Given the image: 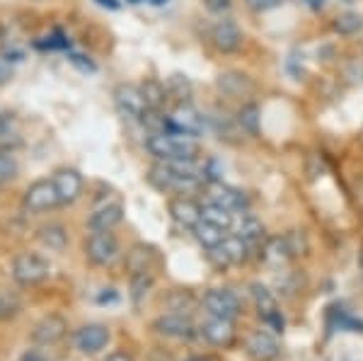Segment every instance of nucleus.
<instances>
[{
  "label": "nucleus",
  "mask_w": 363,
  "mask_h": 361,
  "mask_svg": "<svg viewBox=\"0 0 363 361\" xmlns=\"http://www.w3.org/2000/svg\"><path fill=\"white\" fill-rule=\"evenodd\" d=\"M286 243H289L291 257H301V255H308V250H310L306 231H298V228L289 231V233H286Z\"/></svg>",
  "instance_id": "obj_34"
},
{
  "label": "nucleus",
  "mask_w": 363,
  "mask_h": 361,
  "mask_svg": "<svg viewBox=\"0 0 363 361\" xmlns=\"http://www.w3.org/2000/svg\"><path fill=\"white\" fill-rule=\"evenodd\" d=\"M56 206H61V199H58L54 179H37L29 184L25 196H22V209L27 213H44Z\"/></svg>",
  "instance_id": "obj_4"
},
{
  "label": "nucleus",
  "mask_w": 363,
  "mask_h": 361,
  "mask_svg": "<svg viewBox=\"0 0 363 361\" xmlns=\"http://www.w3.org/2000/svg\"><path fill=\"white\" fill-rule=\"evenodd\" d=\"M124 221V206L121 204H104L99 206L90 218H87V228L90 231H112Z\"/></svg>",
  "instance_id": "obj_20"
},
{
  "label": "nucleus",
  "mask_w": 363,
  "mask_h": 361,
  "mask_svg": "<svg viewBox=\"0 0 363 361\" xmlns=\"http://www.w3.org/2000/svg\"><path fill=\"white\" fill-rule=\"evenodd\" d=\"M250 294H252V299H255L259 318L264 320L269 328H274V333H284V316H281L279 304L272 291H269L264 284L255 282V284H250Z\"/></svg>",
  "instance_id": "obj_6"
},
{
  "label": "nucleus",
  "mask_w": 363,
  "mask_h": 361,
  "mask_svg": "<svg viewBox=\"0 0 363 361\" xmlns=\"http://www.w3.org/2000/svg\"><path fill=\"white\" fill-rule=\"evenodd\" d=\"M167 211L174 223H179L182 228H194L199 221H201V204H196L189 196H174V199H169Z\"/></svg>",
  "instance_id": "obj_15"
},
{
  "label": "nucleus",
  "mask_w": 363,
  "mask_h": 361,
  "mask_svg": "<svg viewBox=\"0 0 363 361\" xmlns=\"http://www.w3.org/2000/svg\"><path fill=\"white\" fill-rule=\"evenodd\" d=\"M13 131H15V116L10 112H3V114H0V138L10 136Z\"/></svg>",
  "instance_id": "obj_40"
},
{
  "label": "nucleus",
  "mask_w": 363,
  "mask_h": 361,
  "mask_svg": "<svg viewBox=\"0 0 363 361\" xmlns=\"http://www.w3.org/2000/svg\"><path fill=\"white\" fill-rule=\"evenodd\" d=\"M167 119H169V131L182 133V136L199 138L208 126V119L191 102H177V107L167 114Z\"/></svg>",
  "instance_id": "obj_3"
},
{
  "label": "nucleus",
  "mask_w": 363,
  "mask_h": 361,
  "mask_svg": "<svg viewBox=\"0 0 363 361\" xmlns=\"http://www.w3.org/2000/svg\"><path fill=\"white\" fill-rule=\"evenodd\" d=\"M140 92H143L148 109H160L162 112V107H165L167 100H169L167 85L160 83L157 78H145L143 83H140Z\"/></svg>",
  "instance_id": "obj_23"
},
{
  "label": "nucleus",
  "mask_w": 363,
  "mask_h": 361,
  "mask_svg": "<svg viewBox=\"0 0 363 361\" xmlns=\"http://www.w3.org/2000/svg\"><path fill=\"white\" fill-rule=\"evenodd\" d=\"M153 330L157 335L174 337V340H186V337L194 335V325H191L189 316H177V313L160 316L153 323Z\"/></svg>",
  "instance_id": "obj_16"
},
{
  "label": "nucleus",
  "mask_w": 363,
  "mask_h": 361,
  "mask_svg": "<svg viewBox=\"0 0 363 361\" xmlns=\"http://www.w3.org/2000/svg\"><path fill=\"white\" fill-rule=\"evenodd\" d=\"M167 92L169 97H174L177 102H191V95H194V85L186 78L184 73H172L167 78Z\"/></svg>",
  "instance_id": "obj_31"
},
{
  "label": "nucleus",
  "mask_w": 363,
  "mask_h": 361,
  "mask_svg": "<svg viewBox=\"0 0 363 361\" xmlns=\"http://www.w3.org/2000/svg\"><path fill=\"white\" fill-rule=\"evenodd\" d=\"M203 308H206L208 316L213 318H225V320H235L242 311L240 299L233 294L230 289H211L203 294Z\"/></svg>",
  "instance_id": "obj_7"
},
{
  "label": "nucleus",
  "mask_w": 363,
  "mask_h": 361,
  "mask_svg": "<svg viewBox=\"0 0 363 361\" xmlns=\"http://www.w3.org/2000/svg\"><path fill=\"white\" fill-rule=\"evenodd\" d=\"M153 287V277H150V272H140V274H131V299L138 301L143 299L145 294L150 291Z\"/></svg>",
  "instance_id": "obj_35"
},
{
  "label": "nucleus",
  "mask_w": 363,
  "mask_h": 361,
  "mask_svg": "<svg viewBox=\"0 0 363 361\" xmlns=\"http://www.w3.org/2000/svg\"><path fill=\"white\" fill-rule=\"evenodd\" d=\"M216 87H218L225 97H233V100H250L257 92L255 78H250V75L242 71H223L216 78Z\"/></svg>",
  "instance_id": "obj_8"
},
{
  "label": "nucleus",
  "mask_w": 363,
  "mask_h": 361,
  "mask_svg": "<svg viewBox=\"0 0 363 361\" xmlns=\"http://www.w3.org/2000/svg\"><path fill=\"white\" fill-rule=\"evenodd\" d=\"M153 262H155V250L150 245H145V243H138V245H133L126 252V270L131 272V274L150 272Z\"/></svg>",
  "instance_id": "obj_21"
},
{
  "label": "nucleus",
  "mask_w": 363,
  "mask_h": 361,
  "mask_svg": "<svg viewBox=\"0 0 363 361\" xmlns=\"http://www.w3.org/2000/svg\"><path fill=\"white\" fill-rule=\"evenodd\" d=\"M119 240L112 231H92V235L85 240V257L97 267H107L119 257Z\"/></svg>",
  "instance_id": "obj_5"
},
{
  "label": "nucleus",
  "mask_w": 363,
  "mask_h": 361,
  "mask_svg": "<svg viewBox=\"0 0 363 361\" xmlns=\"http://www.w3.org/2000/svg\"><path fill=\"white\" fill-rule=\"evenodd\" d=\"M201 335L213 347H230L235 342V325H233V320L211 316L208 323H203Z\"/></svg>",
  "instance_id": "obj_18"
},
{
  "label": "nucleus",
  "mask_w": 363,
  "mask_h": 361,
  "mask_svg": "<svg viewBox=\"0 0 363 361\" xmlns=\"http://www.w3.org/2000/svg\"><path fill=\"white\" fill-rule=\"evenodd\" d=\"M211 39H213V46L218 51H223V54H235L245 42V34H242V29L238 27V22L220 20L218 25L213 27V32H211Z\"/></svg>",
  "instance_id": "obj_12"
},
{
  "label": "nucleus",
  "mask_w": 363,
  "mask_h": 361,
  "mask_svg": "<svg viewBox=\"0 0 363 361\" xmlns=\"http://www.w3.org/2000/svg\"><path fill=\"white\" fill-rule=\"evenodd\" d=\"M114 102L119 107V112L131 121H140V116L145 114L148 104H145V97L140 92V85H131L124 83L114 90Z\"/></svg>",
  "instance_id": "obj_9"
},
{
  "label": "nucleus",
  "mask_w": 363,
  "mask_h": 361,
  "mask_svg": "<svg viewBox=\"0 0 363 361\" xmlns=\"http://www.w3.org/2000/svg\"><path fill=\"white\" fill-rule=\"evenodd\" d=\"M189 361H208V359H203V357H194V359H189Z\"/></svg>",
  "instance_id": "obj_49"
},
{
  "label": "nucleus",
  "mask_w": 363,
  "mask_h": 361,
  "mask_svg": "<svg viewBox=\"0 0 363 361\" xmlns=\"http://www.w3.org/2000/svg\"><path fill=\"white\" fill-rule=\"evenodd\" d=\"M145 148L160 162H179V160H196L201 155V145L194 136H182V133H150L145 138Z\"/></svg>",
  "instance_id": "obj_1"
},
{
  "label": "nucleus",
  "mask_w": 363,
  "mask_h": 361,
  "mask_svg": "<svg viewBox=\"0 0 363 361\" xmlns=\"http://www.w3.org/2000/svg\"><path fill=\"white\" fill-rule=\"evenodd\" d=\"M284 0H247V8L252 13H267L272 8H279Z\"/></svg>",
  "instance_id": "obj_38"
},
{
  "label": "nucleus",
  "mask_w": 363,
  "mask_h": 361,
  "mask_svg": "<svg viewBox=\"0 0 363 361\" xmlns=\"http://www.w3.org/2000/svg\"><path fill=\"white\" fill-rule=\"evenodd\" d=\"M83 58H85V56H78V54H73V56H70V61H73L75 66H80V68H83V71H95V66H92L90 61H83Z\"/></svg>",
  "instance_id": "obj_43"
},
{
  "label": "nucleus",
  "mask_w": 363,
  "mask_h": 361,
  "mask_svg": "<svg viewBox=\"0 0 363 361\" xmlns=\"http://www.w3.org/2000/svg\"><path fill=\"white\" fill-rule=\"evenodd\" d=\"M203 5H206L211 13H225V10H230L233 0H203Z\"/></svg>",
  "instance_id": "obj_41"
},
{
  "label": "nucleus",
  "mask_w": 363,
  "mask_h": 361,
  "mask_svg": "<svg viewBox=\"0 0 363 361\" xmlns=\"http://www.w3.org/2000/svg\"><path fill=\"white\" fill-rule=\"evenodd\" d=\"M17 311H20V301L10 294H0V320L15 316Z\"/></svg>",
  "instance_id": "obj_37"
},
{
  "label": "nucleus",
  "mask_w": 363,
  "mask_h": 361,
  "mask_svg": "<svg viewBox=\"0 0 363 361\" xmlns=\"http://www.w3.org/2000/svg\"><path fill=\"white\" fill-rule=\"evenodd\" d=\"M262 260L269 262V265H284V262H289L291 250L289 243H286V235L267 238L264 245H262Z\"/></svg>",
  "instance_id": "obj_25"
},
{
  "label": "nucleus",
  "mask_w": 363,
  "mask_h": 361,
  "mask_svg": "<svg viewBox=\"0 0 363 361\" xmlns=\"http://www.w3.org/2000/svg\"><path fill=\"white\" fill-rule=\"evenodd\" d=\"M150 3H153V5H165L167 0H150Z\"/></svg>",
  "instance_id": "obj_48"
},
{
  "label": "nucleus",
  "mask_w": 363,
  "mask_h": 361,
  "mask_svg": "<svg viewBox=\"0 0 363 361\" xmlns=\"http://www.w3.org/2000/svg\"><path fill=\"white\" fill-rule=\"evenodd\" d=\"M208 119V126L216 131V136L220 138V141L225 143H240V138H242V129H240L238 119L235 116H228L225 112H213L211 116H206Z\"/></svg>",
  "instance_id": "obj_19"
},
{
  "label": "nucleus",
  "mask_w": 363,
  "mask_h": 361,
  "mask_svg": "<svg viewBox=\"0 0 363 361\" xmlns=\"http://www.w3.org/2000/svg\"><path fill=\"white\" fill-rule=\"evenodd\" d=\"M104 361H133V359L128 357V354H124V352H114V354H109Z\"/></svg>",
  "instance_id": "obj_45"
},
{
  "label": "nucleus",
  "mask_w": 363,
  "mask_h": 361,
  "mask_svg": "<svg viewBox=\"0 0 363 361\" xmlns=\"http://www.w3.org/2000/svg\"><path fill=\"white\" fill-rule=\"evenodd\" d=\"M191 231H194V238L199 240V245H203L206 250H216L220 243L225 240V231L218 228V226H213V223H208V221H203V218L199 221Z\"/></svg>",
  "instance_id": "obj_27"
},
{
  "label": "nucleus",
  "mask_w": 363,
  "mask_h": 361,
  "mask_svg": "<svg viewBox=\"0 0 363 361\" xmlns=\"http://www.w3.org/2000/svg\"><path fill=\"white\" fill-rule=\"evenodd\" d=\"M213 201L223 204V206L230 209V211H247V206H250V199H247V194H245L242 189L228 187V184H223V182L216 184Z\"/></svg>",
  "instance_id": "obj_22"
},
{
  "label": "nucleus",
  "mask_w": 363,
  "mask_h": 361,
  "mask_svg": "<svg viewBox=\"0 0 363 361\" xmlns=\"http://www.w3.org/2000/svg\"><path fill=\"white\" fill-rule=\"evenodd\" d=\"M165 306H167V311L177 313V316H189V313L196 311L199 301L189 289H174L167 294Z\"/></svg>",
  "instance_id": "obj_24"
},
{
  "label": "nucleus",
  "mask_w": 363,
  "mask_h": 361,
  "mask_svg": "<svg viewBox=\"0 0 363 361\" xmlns=\"http://www.w3.org/2000/svg\"><path fill=\"white\" fill-rule=\"evenodd\" d=\"M0 39H3V29H0Z\"/></svg>",
  "instance_id": "obj_51"
},
{
  "label": "nucleus",
  "mask_w": 363,
  "mask_h": 361,
  "mask_svg": "<svg viewBox=\"0 0 363 361\" xmlns=\"http://www.w3.org/2000/svg\"><path fill=\"white\" fill-rule=\"evenodd\" d=\"M238 235L242 238L245 243L252 248V245H259V243H264L267 240V235H264V223H262L257 216H252V213L245 211V216L242 221H240V226H238Z\"/></svg>",
  "instance_id": "obj_26"
},
{
  "label": "nucleus",
  "mask_w": 363,
  "mask_h": 361,
  "mask_svg": "<svg viewBox=\"0 0 363 361\" xmlns=\"http://www.w3.org/2000/svg\"><path fill=\"white\" fill-rule=\"evenodd\" d=\"M22 361H46V357H42L39 352H27L25 357H22Z\"/></svg>",
  "instance_id": "obj_46"
},
{
  "label": "nucleus",
  "mask_w": 363,
  "mask_h": 361,
  "mask_svg": "<svg viewBox=\"0 0 363 361\" xmlns=\"http://www.w3.org/2000/svg\"><path fill=\"white\" fill-rule=\"evenodd\" d=\"M17 170H20V165H17L15 153L10 148H3L0 150V187L13 182L17 177Z\"/></svg>",
  "instance_id": "obj_33"
},
{
  "label": "nucleus",
  "mask_w": 363,
  "mask_h": 361,
  "mask_svg": "<svg viewBox=\"0 0 363 361\" xmlns=\"http://www.w3.org/2000/svg\"><path fill=\"white\" fill-rule=\"evenodd\" d=\"M128 3H133V5H136V3H143V0H128Z\"/></svg>",
  "instance_id": "obj_50"
},
{
  "label": "nucleus",
  "mask_w": 363,
  "mask_h": 361,
  "mask_svg": "<svg viewBox=\"0 0 363 361\" xmlns=\"http://www.w3.org/2000/svg\"><path fill=\"white\" fill-rule=\"evenodd\" d=\"M37 238L44 248L54 250V252H61V250H66V245H68V233L63 226H58V223L42 226L37 233Z\"/></svg>",
  "instance_id": "obj_28"
},
{
  "label": "nucleus",
  "mask_w": 363,
  "mask_h": 361,
  "mask_svg": "<svg viewBox=\"0 0 363 361\" xmlns=\"http://www.w3.org/2000/svg\"><path fill=\"white\" fill-rule=\"evenodd\" d=\"M97 5H102V8H107V10H119L121 8L119 0H97Z\"/></svg>",
  "instance_id": "obj_44"
},
{
  "label": "nucleus",
  "mask_w": 363,
  "mask_h": 361,
  "mask_svg": "<svg viewBox=\"0 0 363 361\" xmlns=\"http://www.w3.org/2000/svg\"><path fill=\"white\" fill-rule=\"evenodd\" d=\"M66 330H68V323L63 320L61 316H46L39 320L37 325H34L32 330V342H37V345H56L58 340H63L66 337Z\"/></svg>",
  "instance_id": "obj_14"
},
{
  "label": "nucleus",
  "mask_w": 363,
  "mask_h": 361,
  "mask_svg": "<svg viewBox=\"0 0 363 361\" xmlns=\"http://www.w3.org/2000/svg\"><path fill=\"white\" fill-rule=\"evenodd\" d=\"M306 5H308V8H313V10H322V8H325V0H306Z\"/></svg>",
  "instance_id": "obj_47"
},
{
  "label": "nucleus",
  "mask_w": 363,
  "mask_h": 361,
  "mask_svg": "<svg viewBox=\"0 0 363 361\" xmlns=\"http://www.w3.org/2000/svg\"><path fill=\"white\" fill-rule=\"evenodd\" d=\"M51 265L37 252H20L13 260V279L20 287H37L49 279Z\"/></svg>",
  "instance_id": "obj_2"
},
{
  "label": "nucleus",
  "mask_w": 363,
  "mask_h": 361,
  "mask_svg": "<svg viewBox=\"0 0 363 361\" xmlns=\"http://www.w3.org/2000/svg\"><path fill=\"white\" fill-rule=\"evenodd\" d=\"M10 78H13V68H10V63L0 61V85H5Z\"/></svg>",
  "instance_id": "obj_42"
},
{
  "label": "nucleus",
  "mask_w": 363,
  "mask_h": 361,
  "mask_svg": "<svg viewBox=\"0 0 363 361\" xmlns=\"http://www.w3.org/2000/svg\"><path fill=\"white\" fill-rule=\"evenodd\" d=\"M325 170H327V167H325V160H322L318 153L310 155V158H308V174H310V177H313V179H315V177H320V174H325Z\"/></svg>",
  "instance_id": "obj_39"
},
{
  "label": "nucleus",
  "mask_w": 363,
  "mask_h": 361,
  "mask_svg": "<svg viewBox=\"0 0 363 361\" xmlns=\"http://www.w3.org/2000/svg\"><path fill=\"white\" fill-rule=\"evenodd\" d=\"M51 179H54V184H56L61 206L78 201V196L83 194V174L78 170H73V167H61V170L54 172Z\"/></svg>",
  "instance_id": "obj_10"
},
{
  "label": "nucleus",
  "mask_w": 363,
  "mask_h": 361,
  "mask_svg": "<svg viewBox=\"0 0 363 361\" xmlns=\"http://www.w3.org/2000/svg\"><path fill=\"white\" fill-rule=\"evenodd\" d=\"M201 167H203V179H206V182H211V184L223 182V165H220L216 158H208Z\"/></svg>",
  "instance_id": "obj_36"
},
{
  "label": "nucleus",
  "mask_w": 363,
  "mask_h": 361,
  "mask_svg": "<svg viewBox=\"0 0 363 361\" xmlns=\"http://www.w3.org/2000/svg\"><path fill=\"white\" fill-rule=\"evenodd\" d=\"M245 349H247V354L255 361H274L281 352L277 337L267 333V330H255L247 337V342H245Z\"/></svg>",
  "instance_id": "obj_13"
},
{
  "label": "nucleus",
  "mask_w": 363,
  "mask_h": 361,
  "mask_svg": "<svg viewBox=\"0 0 363 361\" xmlns=\"http://www.w3.org/2000/svg\"><path fill=\"white\" fill-rule=\"evenodd\" d=\"M201 218L203 221H208V223H213V226H218V228H233V211L230 209H225L223 204H218V201H208V204H203L201 206Z\"/></svg>",
  "instance_id": "obj_29"
},
{
  "label": "nucleus",
  "mask_w": 363,
  "mask_h": 361,
  "mask_svg": "<svg viewBox=\"0 0 363 361\" xmlns=\"http://www.w3.org/2000/svg\"><path fill=\"white\" fill-rule=\"evenodd\" d=\"M235 119H238L240 129H242L245 133H247V136H257V133H259L262 112H259V107H257L255 102H245L242 107L238 109Z\"/></svg>",
  "instance_id": "obj_30"
},
{
  "label": "nucleus",
  "mask_w": 363,
  "mask_h": 361,
  "mask_svg": "<svg viewBox=\"0 0 363 361\" xmlns=\"http://www.w3.org/2000/svg\"><path fill=\"white\" fill-rule=\"evenodd\" d=\"M107 342H109V330L107 325H99V323L85 325L75 335V345H78L83 354H97L99 349L107 347Z\"/></svg>",
  "instance_id": "obj_17"
},
{
  "label": "nucleus",
  "mask_w": 363,
  "mask_h": 361,
  "mask_svg": "<svg viewBox=\"0 0 363 361\" xmlns=\"http://www.w3.org/2000/svg\"><path fill=\"white\" fill-rule=\"evenodd\" d=\"M332 29H335L339 37H354V34L363 32V17L356 13L337 15L335 22H332Z\"/></svg>",
  "instance_id": "obj_32"
},
{
  "label": "nucleus",
  "mask_w": 363,
  "mask_h": 361,
  "mask_svg": "<svg viewBox=\"0 0 363 361\" xmlns=\"http://www.w3.org/2000/svg\"><path fill=\"white\" fill-rule=\"evenodd\" d=\"M208 255H211V260H216L220 267L242 265V262L250 257V245L240 235H225V240L216 250H211Z\"/></svg>",
  "instance_id": "obj_11"
}]
</instances>
